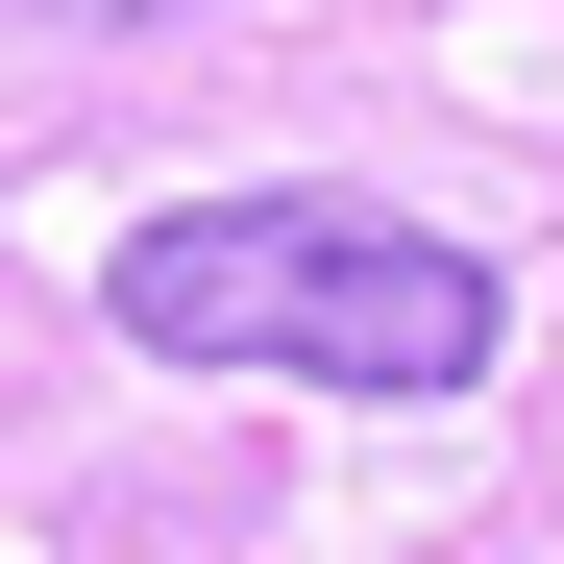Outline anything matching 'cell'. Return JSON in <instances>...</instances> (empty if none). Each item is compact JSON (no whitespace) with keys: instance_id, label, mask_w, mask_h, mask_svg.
Returning a JSON list of instances; mask_svg holds the SVG:
<instances>
[{"instance_id":"obj_2","label":"cell","mask_w":564,"mask_h":564,"mask_svg":"<svg viewBox=\"0 0 564 564\" xmlns=\"http://www.w3.org/2000/svg\"><path fill=\"white\" fill-rule=\"evenodd\" d=\"M74 25H197V0H74Z\"/></svg>"},{"instance_id":"obj_1","label":"cell","mask_w":564,"mask_h":564,"mask_svg":"<svg viewBox=\"0 0 564 564\" xmlns=\"http://www.w3.org/2000/svg\"><path fill=\"white\" fill-rule=\"evenodd\" d=\"M99 319L148 344V368H295V393H368V417H417V393H466V368L516 344V295H491V246H442L417 197H172V221H123L99 246Z\"/></svg>"}]
</instances>
